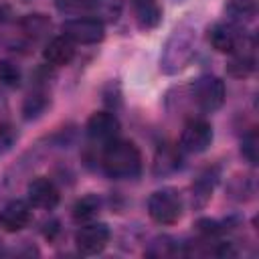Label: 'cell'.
I'll use <instances>...</instances> for the list:
<instances>
[{"instance_id":"1","label":"cell","mask_w":259,"mask_h":259,"mask_svg":"<svg viewBox=\"0 0 259 259\" xmlns=\"http://www.w3.org/2000/svg\"><path fill=\"white\" fill-rule=\"evenodd\" d=\"M99 166L113 180H134L142 172V152L130 140H111L103 144Z\"/></svg>"},{"instance_id":"2","label":"cell","mask_w":259,"mask_h":259,"mask_svg":"<svg viewBox=\"0 0 259 259\" xmlns=\"http://www.w3.org/2000/svg\"><path fill=\"white\" fill-rule=\"evenodd\" d=\"M196 53V28L190 22H180L168 34L160 53V71L164 75H176L184 71Z\"/></svg>"},{"instance_id":"3","label":"cell","mask_w":259,"mask_h":259,"mask_svg":"<svg viewBox=\"0 0 259 259\" xmlns=\"http://www.w3.org/2000/svg\"><path fill=\"white\" fill-rule=\"evenodd\" d=\"M190 99L198 111L214 113L217 109L223 107V103L227 99V87H225L223 79L206 73V75H200L190 85Z\"/></svg>"},{"instance_id":"4","label":"cell","mask_w":259,"mask_h":259,"mask_svg":"<svg viewBox=\"0 0 259 259\" xmlns=\"http://www.w3.org/2000/svg\"><path fill=\"white\" fill-rule=\"evenodd\" d=\"M182 208H184V202L176 188L154 190L148 198V214L154 223H158L162 227L178 223L182 217Z\"/></svg>"},{"instance_id":"5","label":"cell","mask_w":259,"mask_h":259,"mask_svg":"<svg viewBox=\"0 0 259 259\" xmlns=\"http://www.w3.org/2000/svg\"><path fill=\"white\" fill-rule=\"evenodd\" d=\"M61 32L75 45H97L105 36V22L91 14L73 16L63 20Z\"/></svg>"},{"instance_id":"6","label":"cell","mask_w":259,"mask_h":259,"mask_svg":"<svg viewBox=\"0 0 259 259\" xmlns=\"http://www.w3.org/2000/svg\"><path fill=\"white\" fill-rule=\"evenodd\" d=\"M214 138L212 125L202 119V117H190L182 132H180V140H178V148L184 154H202L210 148Z\"/></svg>"},{"instance_id":"7","label":"cell","mask_w":259,"mask_h":259,"mask_svg":"<svg viewBox=\"0 0 259 259\" xmlns=\"http://www.w3.org/2000/svg\"><path fill=\"white\" fill-rule=\"evenodd\" d=\"M111 239V231L105 223H85L79 227V231L75 233V247L79 253L83 255H97L101 253Z\"/></svg>"},{"instance_id":"8","label":"cell","mask_w":259,"mask_h":259,"mask_svg":"<svg viewBox=\"0 0 259 259\" xmlns=\"http://www.w3.org/2000/svg\"><path fill=\"white\" fill-rule=\"evenodd\" d=\"M26 200L40 210H53L61 200V190L49 176H36L26 186Z\"/></svg>"},{"instance_id":"9","label":"cell","mask_w":259,"mask_h":259,"mask_svg":"<svg viewBox=\"0 0 259 259\" xmlns=\"http://www.w3.org/2000/svg\"><path fill=\"white\" fill-rule=\"evenodd\" d=\"M85 130H87V136L93 140V142H99V144H107L115 138H119V130H121V123L117 119V115L113 111H95L89 115L87 123H85Z\"/></svg>"},{"instance_id":"10","label":"cell","mask_w":259,"mask_h":259,"mask_svg":"<svg viewBox=\"0 0 259 259\" xmlns=\"http://www.w3.org/2000/svg\"><path fill=\"white\" fill-rule=\"evenodd\" d=\"M245 38L247 34L237 22H217L208 28V42L219 53H233Z\"/></svg>"},{"instance_id":"11","label":"cell","mask_w":259,"mask_h":259,"mask_svg":"<svg viewBox=\"0 0 259 259\" xmlns=\"http://www.w3.org/2000/svg\"><path fill=\"white\" fill-rule=\"evenodd\" d=\"M257 59H255V40L247 36L233 53H229L227 61V73L235 79H245L255 71Z\"/></svg>"},{"instance_id":"12","label":"cell","mask_w":259,"mask_h":259,"mask_svg":"<svg viewBox=\"0 0 259 259\" xmlns=\"http://www.w3.org/2000/svg\"><path fill=\"white\" fill-rule=\"evenodd\" d=\"M32 217V206L28 200L12 198L0 208V229L6 233H18L22 231Z\"/></svg>"},{"instance_id":"13","label":"cell","mask_w":259,"mask_h":259,"mask_svg":"<svg viewBox=\"0 0 259 259\" xmlns=\"http://www.w3.org/2000/svg\"><path fill=\"white\" fill-rule=\"evenodd\" d=\"M42 59L49 67H65L75 59V42L65 34L53 36L42 49Z\"/></svg>"},{"instance_id":"14","label":"cell","mask_w":259,"mask_h":259,"mask_svg":"<svg viewBox=\"0 0 259 259\" xmlns=\"http://www.w3.org/2000/svg\"><path fill=\"white\" fill-rule=\"evenodd\" d=\"M132 12L142 30H152L162 22V6L158 0H132Z\"/></svg>"},{"instance_id":"15","label":"cell","mask_w":259,"mask_h":259,"mask_svg":"<svg viewBox=\"0 0 259 259\" xmlns=\"http://www.w3.org/2000/svg\"><path fill=\"white\" fill-rule=\"evenodd\" d=\"M51 18L42 12H32V14H24L20 20H18V28L22 30V34L30 40H38V38H45L49 32H51Z\"/></svg>"},{"instance_id":"16","label":"cell","mask_w":259,"mask_h":259,"mask_svg":"<svg viewBox=\"0 0 259 259\" xmlns=\"http://www.w3.org/2000/svg\"><path fill=\"white\" fill-rule=\"evenodd\" d=\"M217 172L214 170H204L194 182H192V186H190V198H192V206L194 208H202L208 200H210V196H212V190H214V186H217Z\"/></svg>"},{"instance_id":"17","label":"cell","mask_w":259,"mask_h":259,"mask_svg":"<svg viewBox=\"0 0 259 259\" xmlns=\"http://www.w3.org/2000/svg\"><path fill=\"white\" fill-rule=\"evenodd\" d=\"M49 107H51V93L47 89L36 87L32 93L26 95V99L22 103V117L26 121L38 119L49 111Z\"/></svg>"},{"instance_id":"18","label":"cell","mask_w":259,"mask_h":259,"mask_svg":"<svg viewBox=\"0 0 259 259\" xmlns=\"http://www.w3.org/2000/svg\"><path fill=\"white\" fill-rule=\"evenodd\" d=\"M182 166V150L174 148L170 144H164L158 148L154 158V172L160 174H172Z\"/></svg>"},{"instance_id":"19","label":"cell","mask_w":259,"mask_h":259,"mask_svg":"<svg viewBox=\"0 0 259 259\" xmlns=\"http://www.w3.org/2000/svg\"><path fill=\"white\" fill-rule=\"evenodd\" d=\"M99 212H101V198L97 194H85L73 204V219L79 225L97 221Z\"/></svg>"},{"instance_id":"20","label":"cell","mask_w":259,"mask_h":259,"mask_svg":"<svg viewBox=\"0 0 259 259\" xmlns=\"http://www.w3.org/2000/svg\"><path fill=\"white\" fill-rule=\"evenodd\" d=\"M178 253H182L180 245L176 243V239H172L168 235H160V237L152 239L148 249H146L148 257H174Z\"/></svg>"},{"instance_id":"21","label":"cell","mask_w":259,"mask_h":259,"mask_svg":"<svg viewBox=\"0 0 259 259\" xmlns=\"http://www.w3.org/2000/svg\"><path fill=\"white\" fill-rule=\"evenodd\" d=\"M121 14V2L119 0H91V16H97L99 20L115 22Z\"/></svg>"},{"instance_id":"22","label":"cell","mask_w":259,"mask_h":259,"mask_svg":"<svg viewBox=\"0 0 259 259\" xmlns=\"http://www.w3.org/2000/svg\"><path fill=\"white\" fill-rule=\"evenodd\" d=\"M227 12L231 14L233 22H237V24L243 20H251L257 14V0H229Z\"/></svg>"},{"instance_id":"23","label":"cell","mask_w":259,"mask_h":259,"mask_svg":"<svg viewBox=\"0 0 259 259\" xmlns=\"http://www.w3.org/2000/svg\"><path fill=\"white\" fill-rule=\"evenodd\" d=\"M241 156H243L251 166L257 164V160H259V134H257L255 127L249 130V132L243 136V140H241Z\"/></svg>"},{"instance_id":"24","label":"cell","mask_w":259,"mask_h":259,"mask_svg":"<svg viewBox=\"0 0 259 259\" xmlns=\"http://www.w3.org/2000/svg\"><path fill=\"white\" fill-rule=\"evenodd\" d=\"M22 81V71L12 61H0V85L4 87H18Z\"/></svg>"},{"instance_id":"25","label":"cell","mask_w":259,"mask_h":259,"mask_svg":"<svg viewBox=\"0 0 259 259\" xmlns=\"http://www.w3.org/2000/svg\"><path fill=\"white\" fill-rule=\"evenodd\" d=\"M57 8L69 16L91 14V0H57Z\"/></svg>"},{"instance_id":"26","label":"cell","mask_w":259,"mask_h":259,"mask_svg":"<svg viewBox=\"0 0 259 259\" xmlns=\"http://www.w3.org/2000/svg\"><path fill=\"white\" fill-rule=\"evenodd\" d=\"M16 140H18V132H16V127H14L8 119L2 121V123H0V150H2V152L10 150V148L16 144Z\"/></svg>"},{"instance_id":"27","label":"cell","mask_w":259,"mask_h":259,"mask_svg":"<svg viewBox=\"0 0 259 259\" xmlns=\"http://www.w3.org/2000/svg\"><path fill=\"white\" fill-rule=\"evenodd\" d=\"M6 113H8V99H6V93L0 89V123L6 121Z\"/></svg>"},{"instance_id":"28","label":"cell","mask_w":259,"mask_h":259,"mask_svg":"<svg viewBox=\"0 0 259 259\" xmlns=\"http://www.w3.org/2000/svg\"><path fill=\"white\" fill-rule=\"evenodd\" d=\"M45 227H47V229H45V237H47V239H53V237H55V235L61 231L57 221H51V223H47Z\"/></svg>"},{"instance_id":"29","label":"cell","mask_w":259,"mask_h":259,"mask_svg":"<svg viewBox=\"0 0 259 259\" xmlns=\"http://www.w3.org/2000/svg\"><path fill=\"white\" fill-rule=\"evenodd\" d=\"M8 14H10V8H8L6 4H2V6H0V22H4Z\"/></svg>"}]
</instances>
